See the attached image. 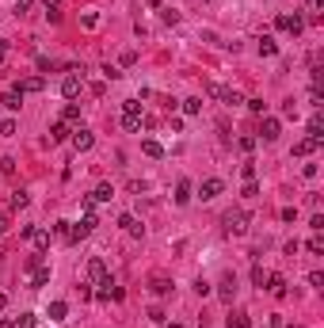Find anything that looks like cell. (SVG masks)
Returning a JSON list of instances; mask_svg holds the SVG:
<instances>
[{"instance_id": "6da1fadb", "label": "cell", "mask_w": 324, "mask_h": 328, "mask_svg": "<svg viewBox=\"0 0 324 328\" xmlns=\"http://www.w3.org/2000/svg\"><path fill=\"white\" fill-rule=\"evenodd\" d=\"M222 225H225V233L229 237H244L248 233V210H225L222 214Z\"/></svg>"}, {"instance_id": "7a4b0ae2", "label": "cell", "mask_w": 324, "mask_h": 328, "mask_svg": "<svg viewBox=\"0 0 324 328\" xmlns=\"http://www.w3.org/2000/svg\"><path fill=\"white\" fill-rule=\"evenodd\" d=\"M210 95H213V99H222L225 107H240V103H244V95H240L237 88H225V84H210Z\"/></svg>"}, {"instance_id": "3957f363", "label": "cell", "mask_w": 324, "mask_h": 328, "mask_svg": "<svg viewBox=\"0 0 324 328\" xmlns=\"http://www.w3.org/2000/svg\"><path fill=\"white\" fill-rule=\"evenodd\" d=\"M222 191H225V183L218 180V176H210V180H202V183H198V199H202V202H210V199H218Z\"/></svg>"}, {"instance_id": "277c9868", "label": "cell", "mask_w": 324, "mask_h": 328, "mask_svg": "<svg viewBox=\"0 0 324 328\" xmlns=\"http://www.w3.org/2000/svg\"><path fill=\"white\" fill-rule=\"evenodd\" d=\"M275 27L286 31V35H301V31H305V19H301V16H279V19H275Z\"/></svg>"}, {"instance_id": "5b68a950", "label": "cell", "mask_w": 324, "mask_h": 328, "mask_svg": "<svg viewBox=\"0 0 324 328\" xmlns=\"http://www.w3.org/2000/svg\"><path fill=\"white\" fill-rule=\"evenodd\" d=\"M92 145H95V134H92V130H84V126L73 130V149H77V153H88Z\"/></svg>"}, {"instance_id": "8992f818", "label": "cell", "mask_w": 324, "mask_h": 328, "mask_svg": "<svg viewBox=\"0 0 324 328\" xmlns=\"http://www.w3.org/2000/svg\"><path fill=\"white\" fill-rule=\"evenodd\" d=\"M88 279H92V283H107V263H103V259L99 256H92V259H88Z\"/></svg>"}, {"instance_id": "52a82bcc", "label": "cell", "mask_w": 324, "mask_h": 328, "mask_svg": "<svg viewBox=\"0 0 324 328\" xmlns=\"http://www.w3.org/2000/svg\"><path fill=\"white\" fill-rule=\"evenodd\" d=\"M218 298H222L225 305H233V298H237V279L233 275H225L222 283H218Z\"/></svg>"}, {"instance_id": "ba28073f", "label": "cell", "mask_w": 324, "mask_h": 328, "mask_svg": "<svg viewBox=\"0 0 324 328\" xmlns=\"http://www.w3.org/2000/svg\"><path fill=\"white\" fill-rule=\"evenodd\" d=\"M279 134H282V122H279V119H267V115H263V126H259V138H263V141H279Z\"/></svg>"}, {"instance_id": "9c48e42d", "label": "cell", "mask_w": 324, "mask_h": 328, "mask_svg": "<svg viewBox=\"0 0 324 328\" xmlns=\"http://www.w3.org/2000/svg\"><path fill=\"white\" fill-rule=\"evenodd\" d=\"M119 225H122V229H126L130 237H145V225L137 222L134 214H119Z\"/></svg>"}, {"instance_id": "30bf717a", "label": "cell", "mask_w": 324, "mask_h": 328, "mask_svg": "<svg viewBox=\"0 0 324 328\" xmlns=\"http://www.w3.org/2000/svg\"><path fill=\"white\" fill-rule=\"evenodd\" d=\"M263 290H271L275 298H286V279H282V275H271V271H267V283H263Z\"/></svg>"}, {"instance_id": "8fae6325", "label": "cell", "mask_w": 324, "mask_h": 328, "mask_svg": "<svg viewBox=\"0 0 324 328\" xmlns=\"http://www.w3.org/2000/svg\"><path fill=\"white\" fill-rule=\"evenodd\" d=\"M46 283H50V267H46V263H34L31 267V286L38 290V286H46Z\"/></svg>"}, {"instance_id": "7c38bea8", "label": "cell", "mask_w": 324, "mask_h": 328, "mask_svg": "<svg viewBox=\"0 0 324 328\" xmlns=\"http://www.w3.org/2000/svg\"><path fill=\"white\" fill-rule=\"evenodd\" d=\"M46 80L42 77H27V80H16V92H42Z\"/></svg>"}, {"instance_id": "4fadbf2b", "label": "cell", "mask_w": 324, "mask_h": 328, "mask_svg": "<svg viewBox=\"0 0 324 328\" xmlns=\"http://www.w3.org/2000/svg\"><path fill=\"white\" fill-rule=\"evenodd\" d=\"M61 95H65V99H77L80 95V77H65L61 80Z\"/></svg>"}, {"instance_id": "5bb4252c", "label": "cell", "mask_w": 324, "mask_h": 328, "mask_svg": "<svg viewBox=\"0 0 324 328\" xmlns=\"http://www.w3.org/2000/svg\"><path fill=\"white\" fill-rule=\"evenodd\" d=\"M19 103H23V92H16V88L0 95V107H8V111H19Z\"/></svg>"}, {"instance_id": "9a60e30c", "label": "cell", "mask_w": 324, "mask_h": 328, "mask_svg": "<svg viewBox=\"0 0 324 328\" xmlns=\"http://www.w3.org/2000/svg\"><path fill=\"white\" fill-rule=\"evenodd\" d=\"M191 202V180H179L176 183V206H187Z\"/></svg>"}, {"instance_id": "2e32d148", "label": "cell", "mask_w": 324, "mask_h": 328, "mask_svg": "<svg viewBox=\"0 0 324 328\" xmlns=\"http://www.w3.org/2000/svg\"><path fill=\"white\" fill-rule=\"evenodd\" d=\"M141 126H145V115H122V130H130V134H137Z\"/></svg>"}, {"instance_id": "e0dca14e", "label": "cell", "mask_w": 324, "mask_h": 328, "mask_svg": "<svg viewBox=\"0 0 324 328\" xmlns=\"http://www.w3.org/2000/svg\"><path fill=\"white\" fill-rule=\"evenodd\" d=\"M149 286H153V294H160V298H164V294H172V279H164V275H153V279H149Z\"/></svg>"}, {"instance_id": "ac0fdd59", "label": "cell", "mask_w": 324, "mask_h": 328, "mask_svg": "<svg viewBox=\"0 0 324 328\" xmlns=\"http://www.w3.org/2000/svg\"><path fill=\"white\" fill-rule=\"evenodd\" d=\"M111 199H115V187H111V183H99V187L92 191V202H111Z\"/></svg>"}, {"instance_id": "d6986e66", "label": "cell", "mask_w": 324, "mask_h": 328, "mask_svg": "<svg viewBox=\"0 0 324 328\" xmlns=\"http://www.w3.org/2000/svg\"><path fill=\"white\" fill-rule=\"evenodd\" d=\"M65 138H73L69 122H53V126H50V141H65Z\"/></svg>"}, {"instance_id": "ffe728a7", "label": "cell", "mask_w": 324, "mask_h": 328, "mask_svg": "<svg viewBox=\"0 0 324 328\" xmlns=\"http://www.w3.org/2000/svg\"><path fill=\"white\" fill-rule=\"evenodd\" d=\"M316 145H320V141H313V138H301L298 145H294V156H309V153H316Z\"/></svg>"}, {"instance_id": "44dd1931", "label": "cell", "mask_w": 324, "mask_h": 328, "mask_svg": "<svg viewBox=\"0 0 324 328\" xmlns=\"http://www.w3.org/2000/svg\"><path fill=\"white\" fill-rule=\"evenodd\" d=\"M65 317H69V305L65 302H50V320H53V324H61Z\"/></svg>"}, {"instance_id": "7402d4cb", "label": "cell", "mask_w": 324, "mask_h": 328, "mask_svg": "<svg viewBox=\"0 0 324 328\" xmlns=\"http://www.w3.org/2000/svg\"><path fill=\"white\" fill-rule=\"evenodd\" d=\"M309 138H313V141L324 138V119H320V115H313V119H309Z\"/></svg>"}, {"instance_id": "603a6c76", "label": "cell", "mask_w": 324, "mask_h": 328, "mask_svg": "<svg viewBox=\"0 0 324 328\" xmlns=\"http://www.w3.org/2000/svg\"><path fill=\"white\" fill-rule=\"evenodd\" d=\"M259 53H263V58H275V53H279V42H275L271 35H263L259 38Z\"/></svg>"}, {"instance_id": "cb8c5ba5", "label": "cell", "mask_w": 324, "mask_h": 328, "mask_svg": "<svg viewBox=\"0 0 324 328\" xmlns=\"http://www.w3.org/2000/svg\"><path fill=\"white\" fill-rule=\"evenodd\" d=\"M31 241H34V248H38V252H46V248H50V233H46V229H34V233H31Z\"/></svg>"}, {"instance_id": "d4e9b609", "label": "cell", "mask_w": 324, "mask_h": 328, "mask_svg": "<svg viewBox=\"0 0 324 328\" xmlns=\"http://www.w3.org/2000/svg\"><path fill=\"white\" fill-rule=\"evenodd\" d=\"M61 122H80V107H77V103H65V111H61Z\"/></svg>"}, {"instance_id": "484cf974", "label": "cell", "mask_w": 324, "mask_h": 328, "mask_svg": "<svg viewBox=\"0 0 324 328\" xmlns=\"http://www.w3.org/2000/svg\"><path fill=\"white\" fill-rule=\"evenodd\" d=\"M141 149H145V156H164V145H160V141H153V138L141 141Z\"/></svg>"}, {"instance_id": "4316f807", "label": "cell", "mask_w": 324, "mask_h": 328, "mask_svg": "<svg viewBox=\"0 0 324 328\" xmlns=\"http://www.w3.org/2000/svg\"><path fill=\"white\" fill-rule=\"evenodd\" d=\"M198 111H202V99H198V95L183 99V115H198Z\"/></svg>"}, {"instance_id": "83f0119b", "label": "cell", "mask_w": 324, "mask_h": 328, "mask_svg": "<svg viewBox=\"0 0 324 328\" xmlns=\"http://www.w3.org/2000/svg\"><path fill=\"white\" fill-rule=\"evenodd\" d=\"M46 19H50V23H61V8L53 0H46Z\"/></svg>"}, {"instance_id": "f1b7e54d", "label": "cell", "mask_w": 324, "mask_h": 328, "mask_svg": "<svg viewBox=\"0 0 324 328\" xmlns=\"http://www.w3.org/2000/svg\"><path fill=\"white\" fill-rule=\"evenodd\" d=\"M229 328H252V320H248L244 313H233V317H229Z\"/></svg>"}, {"instance_id": "f546056e", "label": "cell", "mask_w": 324, "mask_h": 328, "mask_svg": "<svg viewBox=\"0 0 324 328\" xmlns=\"http://www.w3.org/2000/svg\"><path fill=\"white\" fill-rule=\"evenodd\" d=\"M34 65H38V73H53V69H58V61H53V58H38Z\"/></svg>"}, {"instance_id": "4dcf8cb0", "label": "cell", "mask_w": 324, "mask_h": 328, "mask_svg": "<svg viewBox=\"0 0 324 328\" xmlns=\"http://www.w3.org/2000/svg\"><path fill=\"white\" fill-rule=\"evenodd\" d=\"M244 199H259V183L256 180H244Z\"/></svg>"}, {"instance_id": "1f68e13d", "label": "cell", "mask_w": 324, "mask_h": 328, "mask_svg": "<svg viewBox=\"0 0 324 328\" xmlns=\"http://www.w3.org/2000/svg\"><path fill=\"white\" fill-rule=\"evenodd\" d=\"M27 202H31V195H27V191H16V195H12V206H16V210H23Z\"/></svg>"}, {"instance_id": "d6a6232c", "label": "cell", "mask_w": 324, "mask_h": 328, "mask_svg": "<svg viewBox=\"0 0 324 328\" xmlns=\"http://www.w3.org/2000/svg\"><path fill=\"white\" fill-rule=\"evenodd\" d=\"M252 283H256V286H259V290H263V283H267V271H263V267H259V263H256V267H252Z\"/></svg>"}, {"instance_id": "836d02e7", "label": "cell", "mask_w": 324, "mask_h": 328, "mask_svg": "<svg viewBox=\"0 0 324 328\" xmlns=\"http://www.w3.org/2000/svg\"><path fill=\"white\" fill-rule=\"evenodd\" d=\"M149 320H153V324H168V317H164L160 305H153V309H149Z\"/></svg>"}, {"instance_id": "e575fe53", "label": "cell", "mask_w": 324, "mask_h": 328, "mask_svg": "<svg viewBox=\"0 0 324 328\" xmlns=\"http://www.w3.org/2000/svg\"><path fill=\"white\" fill-rule=\"evenodd\" d=\"M160 19H164L168 27H176V23H179V12H176V8H164V12H160Z\"/></svg>"}, {"instance_id": "d590c367", "label": "cell", "mask_w": 324, "mask_h": 328, "mask_svg": "<svg viewBox=\"0 0 324 328\" xmlns=\"http://www.w3.org/2000/svg\"><path fill=\"white\" fill-rule=\"evenodd\" d=\"M244 103H248V111H252V115H263V111H267L263 99H244Z\"/></svg>"}, {"instance_id": "8d00e7d4", "label": "cell", "mask_w": 324, "mask_h": 328, "mask_svg": "<svg viewBox=\"0 0 324 328\" xmlns=\"http://www.w3.org/2000/svg\"><path fill=\"white\" fill-rule=\"evenodd\" d=\"M31 8H34V0H16V8H12V12H16V16H27Z\"/></svg>"}, {"instance_id": "74e56055", "label": "cell", "mask_w": 324, "mask_h": 328, "mask_svg": "<svg viewBox=\"0 0 324 328\" xmlns=\"http://www.w3.org/2000/svg\"><path fill=\"white\" fill-rule=\"evenodd\" d=\"M256 141H259V138H240L237 149H240V153H252V149H256Z\"/></svg>"}, {"instance_id": "f35d334b", "label": "cell", "mask_w": 324, "mask_h": 328, "mask_svg": "<svg viewBox=\"0 0 324 328\" xmlns=\"http://www.w3.org/2000/svg\"><path fill=\"white\" fill-rule=\"evenodd\" d=\"M122 115H141V103H137V99H126V103H122Z\"/></svg>"}, {"instance_id": "ab89813d", "label": "cell", "mask_w": 324, "mask_h": 328, "mask_svg": "<svg viewBox=\"0 0 324 328\" xmlns=\"http://www.w3.org/2000/svg\"><path fill=\"white\" fill-rule=\"evenodd\" d=\"M0 134H4V138H12V134H16V122L4 119V122H0Z\"/></svg>"}, {"instance_id": "60d3db41", "label": "cell", "mask_w": 324, "mask_h": 328, "mask_svg": "<svg viewBox=\"0 0 324 328\" xmlns=\"http://www.w3.org/2000/svg\"><path fill=\"white\" fill-rule=\"evenodd\" d=\"M282 115H286V119H294V115H298V103H294V99H286V103H282Z\"/></svg>"}, {"instance_id": "b9f144b4", "label": "cell", "mask_w": 324, "mask_h": 328, "mask_svg": "<svg viewBox=\"0 0 324 328\" xmlns=\"http://www.w3.org/2000/svg\"><path fill=\"white\" fill-rule=\"evenodd\" d=\"M309 252H313V256H320V252H324V241H320V237H313V241H309Z\"/></svg>"}, {"instance_id": "7bdbcfd3", "label": "cell", "mask_w": 324, "mask_h": 328, "mask_svg": "<svg viewBox=\"0 0 324 328\" xmlns=\"http://www.w3.org/2000/svg\"><path fill=\"white\" fill-rule=\"evenodd\" d=\"M12 168H16V160H12V156H0V172L8 176V172H12Z\"/></svg>"}, {"instance_id": "ee69618b", "label": "cell", "mask_w": 324, "mask_h": 328, "mask_svg": "<svg viewBox=\"0 0 324 328\" xmlns=\"http://www.w3.org/2000/svg\"><path fill=\"white\" fill-rule=\"evenodd\" d=\"M88 92H92V95H103V92H107V84H103V80H92V88H88Z\"/></svg>"}, {"instance_id": "f6af8a7d", "label": "cell", "mask_w": 324, "mask_h": 328, "mask_svg": "<svg viewBox=\"0 0 324 328\" xmlns=\"http://www.w3.org/2000/svg\"><path fill=\"white\" fill-rule=\"evenodd\" d=\"M69 225H73V222H58V225H53V233H58V237H69Z\"/></svg>"}, {"instance_id": "bcb514c9", "label": "cell", "mask_w": 324, "mask_h": 328, "mask_svg": "<svg viewBox=\"0 0 324 328\" xmlns=\"http://www.w3.org/2000/svg\"><path fill=\"white\" fill-rule=\"evenodd\" d=\"M320 4H324V0H305V8L313 12V16H316V8H320Z\"/></svg>"}, {"instance_id": "7dc6e473", "label": "cell", "mask_w": 324, "mask_h": 328, "mask_svg": "<svg viewBox=\"0 0 324 328\" xmlns=\"http://www.w3.org/2000/svg\"><path fill=\"white\" fill-rule=\"evenodd\" d=\"M8 229H12V222H8L4 214H0V233H8Z\"/></svg>"}, {"instance_id": "c3c4849f", "label": "cell", "mask_w": 324, "mask_h": 328, "mask_svg": "<svg viewBox=\"0 0 324 328\" xmlns=\"http://www.w3.org/2000/svg\"><path fill=\"white\" fill-rule=\"evenodd\" d=\"M8 61V42H0V65Z\"/></svg>"}, {"instance_id": "681fc988", "label": "cell", "mask_w": 324, "mask_h": 328, "mask_svg": "<svg viewBox=\"0 0 324 328\" xmlns=\"http://www.w3.org/2000/svg\"><path fill=\"white\" fill-rule=\"evenodd\" d=\"M160 4H164V0H149V8H160Z\"/></svg>"}, {"instance_id": "f907efd6", "label": "cell", "mask_w": 324, "mask_h": 328, "mask_svg": "<svg viewBox=\"0 0 324 328\" xmlns=\"http://www.w3.org/2000/svg\"><path fill=\"white\" fill-rule=\"evenodd\" d=\"M0 328H12V320H0Z\"/></svg>"}, {"instance_id": "816d5d0a", "label": "cell", "mask_w": 324, "mask_h": 328, "mask_svg": "<svg viewBox=\"0 0 324 328\" xmlns=\"http://www.w3.org/2000/svg\"><path fill=\"white\" fill-rule=\"evenodd\" d=\"M164 328H183V324H164Z\"/></svg>"}, {"instance_id": "f5cc1de1", "label": "cell", "mask_w": 324, "mask_h": 328, "mask_svg": "<svg viewBox=\"0 0 324 328\" xmlns=\"http://www.w3.org/2000/svg\"><path fill=\"white\" fill-rule=\"evenodd\" d=\"M53 4H61V0H53Z\"/></svg>"}, {"instance_id": "db71d44e", "label": "cell", "mask_w": 324, "mask_h": 328, "mask_svg": "<svg viewBox=\"0 0 324 328\" xmlns=\"http://www.w3.org/2000/svg\"><path fill=\"white\" fill-rule=\"evenodd\" d=\"M31 328H38V324H31Z\"/></svg>"}]
</instances>
